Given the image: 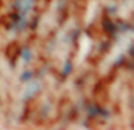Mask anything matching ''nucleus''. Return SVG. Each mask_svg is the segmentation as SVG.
<instances>
[{
	"label": "nucleus",
	"mask_w": 134,
	"mask_h": 130,
	"mask_svg": "<svg viewBox=\"0 0 134 130\" xmlns=\"http://www.w3.org/2000/svg\"><path fill=\"white\" fill-rule=\"evenodd\" d=\"M102 29H104V32L107 34L109 38H112V40H117V38H118V34H120V32H118L117 23L111 19L109 16H104V18H102Z\"/></svg>",
	"instance_id": "f257e3e1"
},
{
	"label": "nucleus",
	"mask_w": 134,
	"mask_h": 130,
	"mask_svg": "<svg viewBox=\"0 0 134 130\" xmlns=\"http://www.w3.org/2000/svg\"><path fill=\"white\" fill-rule=\"evenodd\" d=\"M19 59L22 60V63H24V64H29L31 61L34 60V51L31 50V47H28V45L20 47V50H19Z\"/></svg>",
	"instance_id": "f03ea898"
},
{
	"label": "nucleus",
	"mask_w": 134,
	"mask_h": 130,
	"mask_svg": "<svg viewBox=\"0 0 134 130\" xmlns=\"http://www.w3.org/2000/svg\"><path fill=\"white\" fill-rule=\"evenodd\" d=\"M99 107L100 105H98V104L87 105L86 114H87V118H89V120H93V118H98V117H99Z\"/></svg>",
	"instance_id": "7ed1b4c3"
},
{
	"label": "nucleus",
	"mask_w": 134,
	"mask_h": 130,
	"mask_svg": "<svg viewBox=\"0 0 134 130\" xmlns=\"http://www.w3.org/2000/svg\"><path fill=\"white\" fill-rule=\"evenodd\" d=\"M117 28H118V32L121 34H127V32H131L133 31V25L128 23L127 20H117Z\"/></svg>",
	"instance_id": "20e7f679"
},
{
	"label": "nucleus",
	"mask_w": 134,
	"mask_h": 130,
	"mask_svg": "<svg viewBox=\"0 0 134 130\" xmlns=\"http://www.w3.org/2000/svg\"><path fill=\"white\" fill-rule=\"evenodd\" d=\"M40 89H41V86H40V84H35V85H31L29 88H28L26 91H25V100H31V98H34L35 95H37L38 92H40Z\"/></svg>",
	"instance_id": "39448f33"
},
{
	"label": "nucleus",
	"mask_w": 134,
	"mask_h": 130,
	"mask_svg": "<svg viewBox=\"0 0 134 130\" xmlns=\"http://www.w3.org/2000/svg\"><path fill=\"white\" fill-rule=\"evenodd\" d=\"M34 70H31V69H26V70H24L22 73H20V76H19V80L22 82V84H28V82H31V80L34 79Z\"/></svg>",
	"instance_id": "423d86ee"
},
{
	"label": "nucleus",
	"mask_w": 134,
	"mask_h": 130,
	"mask_svg": "<svg viewBox=\"0 0 134 130\" xmlns=\"http://www.w3.org/2000/svg\"><path fill=\"white\" fill-rule=\"evenodd\" d=\"M71 73H73V63H71V60H66V63L63 66V70H61V76H63V79H66Z\"/></svg>",
	"instance_id": "0eeeda50"
},
{
	"label": "nucleus",
	"mask_w": 134,
	"mask_h": 130,
	"mask_svg": "<svg viewBox=\"0 0 134 130\" xmlns=\"http://www.w3.org/2000/svg\"><path fill=\"white\" fill-rule=\"evenodd\" d=\"M79 37H80V29H71L70 34L67 35V38H69V43H73V44L77 43Z\"/></svg>",
	"instance_id": "6e6552de"
},
{
	"label": "nucleus",
	"mask_w": 134,
	"mask_h": 130,
	"mask_svg": "<svg viewBox=\"0 0 134 130\" xmlns=\"http://www.w3.org/2000/svg\"><path fill=\"white\" fill-rule=\"evenodd\" d=\"M122 66H127V56L125 54H120L117 57V60L114 61V67H122Z\"/></svg>",
	"instance_id": "1a4fd4ad"
},
{
	"label": "nucleus",
	"mask_w": 134,
	"mask_h": 130,
	"mask_svg": "<svg viewBox=\"0 0 134 130\" xmlns=\"http://www.w3.org/2000/svg\"><path fill=\"white\" fill-rule=\"evenodd\" d=\"M99 117L104 120H109L111 118V111L105 107H99Z\"/></svg>",
	"instance_id": "9d476101"
},
{
	"label": "nucleus",
	"mask_w": 134,
	"mask_h": 130,
	"mask_svg": "<svg viewBox=\"0 0 134 130\" xmlns=\"http://www.w3.org/2000/svg\"><path fill=\"white\" fill-rule=\"evenodd\" d=\"M38 23H40V16H38V15H35V16L31 19V22H29V28H31V29H37Z\"/></svg>",
	"instance_id": "9b49d317"
},
{
	"label": "nucleus",
	"mask_w": 134,
	"mask_h": 130,
	"mask_svg": "<svg viewBox=\"0 0 134 130\" xmlns=\"http://www.w3.org/2000/svg\"><path fill=\"white\" fill-rule=\"evenodd\" d=\"M107 10H108V16H112V15H115L118 12V6L117 4H109L107 7Z\"/></svg>",
	"instance_id": "f8f14e48"
},
{
	"label": "nucleus",
	"mask_w": 134,
	"mask_h": 130,
	"mask_svg": "<svg viewBox=\"0 0 134 130\" xmlns=\"http://www.w3.org/2000/svg\"><path fill=\"white\" fill-rule=\"evenodd\" d=\"M133 53H134V47H133V44H130L128 45V51H127V54H128V57H133Z\"/></svg>",
	"instance_id": "ddd939ff"
}]
</instances>
